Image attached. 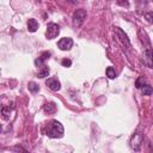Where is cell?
Segmentation results:
<instances>
[{
  "label": "cell",
  "mask_w": 153,
  "mask_h": 153,
  "mask_svg": "<svg viewBox=\"0 0 153 153\" xmlns=\"http://www.w3.org/2000/svg\"><path fill=\"white\" fill-rule=\"evenodd\" d=\"M114 33H115V36H116V39L122 44V45H124V47H130V41H129V38H128V36L124 33V31L122 30V29H120V27H114Z\"/></svg>",
  "instance_id": "3957f363"
},
{
  "label": "cell",
  "mask_w": 153,
  "mask_h": 153,
  "mask_svg": "<svg viewBox=\"0 0 153 153\" xmlns=\"http://www.w3.org/2000/svg\"><path fill=\"white\" fill-rule=\"evenodd\" d=\"M60 33V27L57 24L55 23H49L47 25V31H45V36L48 39H53L55 37H57V35Z\"/></svg>",
  "instance_id": "277c9868"
},
{
  "label": "cell",
  "mask_w": 153,
  "mask_h": 153,
  "mask_svg": "<svg viewBox=\"0 0 153 153\" xmlns=\"http://www.w3.org/2000/svg\"><path fill=\"white\" fill-rule=\"evenodd\" d=\"M27 86H29V90H30L32 93H36V92L39 91V86H38L36 82H33V81H30Z\"/></svg>",
  "instance_id": "5bb4252c"
},
{
  "label": "cell",
  "mask_w": 153,
  "mask_h": 153,
  "mask_svg": "<svg viewBox=\"0 0 153 153\" xmlns=\"http://www.w3.org/2000/svg\"><path fill=\"white\" fill-rule=\"evenodd\" d=\"M85 19H86V11L82 10V8L76 10V11L73 13V17H72L73 26H74V27H79V26L84 23Z\"/></svg>",
  "instance_id": "7a4b0ae2"
},
{
  "label": "cell",
  "mask_w": 153,
  "mask_h": 153,
  "mask_svg": "<svg viewBox=\"0 0 153 153\" xmlns=\"http://www.w3.org/2000/svg\"><path fill=\"white\" fill-rule=\"evenodd\" d=\"M49 56H50V53H49V51H44V53H42V55H41L38 59L35 60V65L38 66V67L43 66V62H44L47 59H49Z\"/></svg>",
  "instance_id": "9c48e42d"
},
{
  "label": "cell",
  "mask_w": 153,
  "mask_h": 153,
  "mask_svg": "<svg viewBox=\"0 0 153 153\" xmlns=\"http://www.w3.org/2000/svg\"><path fill=\"white\" fill-rule=\"evenodd\" d=\"M142 142H143V135H142L141 133L134 134V135L131 136V139H130V146H131V148H134L135 151H137V149L140 148V146L142 145Z\"/></svg>",
  "instance_id": "5b68a950"
},
{
  "label": "cell",
  "mask_w": 153,
  "mask_h": 153,
  "mask_svg": "<svg viewBox=\"0 0 153 153\" xmlns=\"http://www.w3.org/2000/svg\"><path fill=\"white\" fill-rule=\"evenodd\" d=\"M48 74H49V68H48L45 65L41 66L37 76H38V78H45V76H48Z\"/></svg>",
  "instance_id": "7c38bea8"
},
{
  "label": "cell",
  "mask_w": 153,
  "mask_h": 153,
  "mask_svg": "<svg viewBox=\"0 0 153 153\" xmlns=\"http://www.w3.org/2000/svg\"><path fill=\"white\" fill-rule=\"evenodd\" d=\"M63 127L62 124L56 121V120H51L49 121L48 123H45V126L43 127V133L49 136V137H53V139H56V137H62L63 136Z\"/></svg>",
  "instance_id": "6da1fadb"
},
{
  "label": "cell",
  "mask_w": 153,
  "mask_h": 153,
  "mask_svg": "<svg viewBox=\"0 0 153 153\" xmlns=\"http://www.w3.org/2000/svg\"><path fill=\"white\" fill-rule=\"evenodd\" d=\"M61 63H62V66H65V67H69V66L72 65V61H71L69 59H63Z\"/></svg>",
  "instance_id": "d6986e66"
},
{
  "label": "cell",
  "mask_w": 153,
  "mask_h": 153,
  "mask_svg": "<svg viewBox=\"0 0 153 153\" xmlns=\"http://www.w3.org/2000/svg\"><path fill=\"white\" fill-rule=\"evenodd\" d=\"M145 19H146L148 23L153 24V13H152V12H149V13H146V14H145Z\"/></svg>",
  "instance_id": "ac0fdd59"
},
{
  "label": "cell",
  "mask_w": 153,
  "mask_h": 153,
  "mask_svg": "<svg viewBox=\"0 0 153 153\" xmlns=\"http://www.w3.org/2000/svg\"><path fill=\"white\" fill-rule=\"evenodd\" d=\"M137 1H139V4H140L141 6H146L147 2H148V0H137Z\"/></svg>",
  "instance_id": "44dd1931"
},
{
  "label": "cell",
  "mask_w": 153,
  "mask_h": 153,
  "mask_svg": "<svg viewBox=\"0 0 153 153\" xmlns=\"http://www.w3.org/2000/svg\"><path fill=\"white\" fill-rule=\"evenodd\" d=\"M45 85H47L50 90H53V91H59V90L61 88V84H60V81H59L57 79H55V78H50V79H48V80L45 81Z\"/></svg>",
  "instance_id": "ba28073f"
},
{
  "label": "cell",
  "mask_w": 153,
  "mask_h": 153,
  "mask_svg": "<svg viewBox=\"0 0 153 153\" xmlns=\"http://www.w3.org/2000/svg\"><path fill=\"white\" fill-rule=\"evenodd\" d=\"M57 47L61 50H69L73 47V39L69 37H63L57 42Z\"/></svg>",
  "instance_id": "8992f818"
},
{
  "label": "cell",
  "mask_w": 153,
  "mask_h": 153,
  "mask_svg": "<svg viewBox=\"0 0 153 153\" xmlns=\"http://www.w3.org/2000/svg\"><path fill=\"white\" fill-rule=\"evenodd\" d=\"M143 62L149 67V68H153V49H149L147 48L145 51H143Z\"/></svg>",
  "instance_id": "52a82bcc"
},
{
  "label": "cell",
  "mask_w": 153,
  "mask_h": 153,
  "mask_svg": "<svg viewBox=\"0 0 153 153\" xmlns=\"http://www.w3.org/2000/svg\"><path fill=\"white\" fill-rule=\"evenodd\" d=\"M106 76H109L110 79H114L116 76V72H115V69L112 67H108L106 68Z\"/></svg>",
  "instance_id": "9a60e30c"
},
{
  "label": "cell",
  "mask_w": 153,
  "mask_h": 153,
  "mask_svg": "<svg viewBox=\"0 0 153 153\" xmlns=\"http://www.w3.org/2000/svg\"><path fill=\"white\" fill-rule=\"evenodd\" d=\"M37 29H38V23H37V20L33 19V18L29 19V20H27V30H29L30 32H35Z\"/></svg>",
  "instance_id": "8fae6325"
},
{
  "label": "cell",
  "mask_w": 153,
  "mask_h": 153,
  "mask_svg": "<svg viewBox=\"0 0 153 153\" xmlns=\"http://www.w3.org/2000/svg\"><path fill=\"white\" fill-rule=\"evenodd\" d=\"M117 4L121 5V6H124V7H129L128 0H117Z\"/></svg>",
  "instance_id": "ffe728a7"
},
{
  "label": "cell",
  "mask_w": 153,
  "mask_h": 153,
  "mask_svg": "<svg viewBox=\"0 0 153 153\" xmlns=\"http://www.w3.org/2000/svg\"><path fill=\"white\" fill-rule=\"evenodd\" d=\"M10 112H11V109L10 108H6V106L2 108V116H4L5 120H8L10 118Z\"/></svg>",
  "instance_id": "2e32d148"
},
{
  "label": "cell",
  "mask_w": 153,
  "mask_h": 153,
  "mask_svg": "<svg viewBox=\"0 0 153 153\" xmlns=\"http://www.w3.org/2000/svg\"><path fill=\"white\" fill-rule=\"evenodd\" d=\"M143 84H145V78H143V76H140V78L136 80V82H135V85H136L137 88H141V87L143 86Z\"/></svg>",
  "instance_id": "e0dca14e"
},
{
  "label": "cell",
  "mask_w": 153,
  "mask_h": 153,
  "mask_svg": "<svg viewBox=\"0 0 153 153\" xmlns=\"http://www.w3.org/2000/svg\"><path fill=\"white\" fill-rule=\"evenodd\" d=\"M43 109H44V111H45L47 114L51 115V114H54V112L56 111V104H55V103H53V102L45 103V104H44V106H43Z\"/></svg>",
  "instance_id": "30bf717a"
},
{
  "label": "cell",
  "mask_w": 153,
  "mask_h": 153,
  "mask_svg": "<svg viewBox=\"0 0 153 153\" xmlns=\"http://www.w3.org/2000/svg\"><path fill=\"white\" fill-rule=\"evenodd\" d=\"M141 92H142V94H145V96H149V94L153 93V88H152L149 85H143V86L141 87Z\"/></svg>",
  "instance_id": "4fadbf2b"
}]
</instances>
